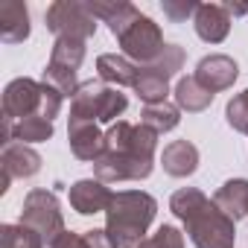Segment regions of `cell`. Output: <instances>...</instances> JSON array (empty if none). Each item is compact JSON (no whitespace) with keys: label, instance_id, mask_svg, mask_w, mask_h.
<instances>
[{"label":"cell","instance_id":"20","mask_svg":"<svg viewBox=\"0 0 248 248\" xmlns=\"http://www.w3.org/2000/svg\"><path fill=\"white\" fill-rule=\"evenodd\" d=\"M138 70L140 64H135L132 59L126 56H117V53H102L96 59V73L102 82H111V85H120V88H135L138 82Z\"/></svg>","mask_w":248,"mask_h":248},{"label":"cell","instance_id":"10","mask_svg":"<svg viewBox=\"0 0 248 248\" xmlns=\"http://www.w3.org/2000/svg\"><path fill=\"white\" fill-rule=\"evenodd\" d=\"M120 47H123V56L132 59L135 64H152L161 53H164V35H161V27L149 18V15H138L129 30L123 32L120 38Z\"/></svg>","mask_w":248,"mask_h":248},{"label":"cell","instance_id":"27","mask_svg":"<svg viewBox=\"0 0 248 248\" xmlns=\"http://www.w3.org/2000/svg\"><path fill=\"white\" fill-rule=\"evenodd\" d=\"M161 6H164V15H167L170 21H175V24L187 21V18L196 15V9H199L196 0H164Z\"/></svg>","mask_w":248,"mask_h":248},{"label":"cell","instance_id":"3","mask_svg":"<svg viewBox=\"0 0 248 248\" xmlns=\"http://www.w3.org/2000/svg\"><path fill=\"white\" fill-rule=\"evenodd\" d=\"M158 202L143 190H120L114 193L105 210V231L117 248H138L146 239L149 225L155 222Z\"/></svg>","mask_w":248,"mask_h":248},{"label":"cell","instance_id":"23","mask_svg":"<svg viewBox=\"0 0 248 248\" xmlns=\"http://www.w3.org/2000/svg\"><path fill=\"white\" fill-rule=\"evenodd\" d=\"M181 120V108L175 102H155V105H143L140 111V123L146 129H152L155 135H164V132H172Z\"/></svg>","mask_w":248,"mask_h":248},{"label":"cell","instance_id":"17","mask_svg":"<svg viewBox=\"0 0 248 248\" xmlns=\"http://www.w3.org/2000/svg\"><path fill=\"white\" fill-rule=\"evenodd\" d=\"M0 167H3L6 178H32L41 170V155L27 143H9L3 146Z\"/></svg>","mask_w":248,"mask_h":248},{"label":"cell","instance_id":"26","mask_svg":"<svg viewBox=\"0 0 248 248\" xmlns=\"http://www.w3.org/2000/svg\"><path fill=\"white\" fill-rule=\"evenodd\" d=\"M138 248H184V233L175 225H161L149 239H143Z\"/></svg>","mask_w":248,"mask_h":248},{"label":"cell","instance_id":"7","mask_svg":"<svg viewBox=\"0 0 248 248\" xmlns=\"http://www.w3.org/2000/svg\"><path fill=\"white\" fill-rule=\"evenodd\" d=\"M85 44L88 41H76V38H56L53 44V53H50V62L44 67V79L47 85H53L56 91H62V96H70L79 91V82H76V73L82 67V59H85Z\"/></svg>","mask_w":248,"mask_h":248},{"label":"cell","instance_id":"29","mask_svg":"<svg viewBox=\"0 0 248 248\" xmlns=\"http://www.w3.org/2000/svg\"><path fill=\"white\" fill-rule=\"evenodd\" d=\"M50 248H88V242H85V236L82 233H73V231H64Z\"/></svg>","mask_w":248,"mask_h":248},{"label":"cell","instance_id":"6","mask_svg":"<svg viewBox=\"0 0 248 248\" xmlns=\"http://www.w3.org/2000/svg\"><path fill=\"white\" fill-rule=\"evenodd\" d=\"M184 67V50L178 44H167L164 53L152 62V64H143L138 70V82H135V93L146 102V105H155V102H167V93H170V79Z\"/></svg>","mask_w":248,"mask_h":248},{"label":"cell","instance_id":"14","mask_svg":"<svg viewBox=\"0 0 248 248\" xmlns=\"http://www.w3.org/2000/svg\"><path fill=\"white\" fill-rule=\"evenodd\" d=\"M193 27L202 41L222 44L231 32V12L219 3H199V9L193 15Z\"/></svg>","mask_w":248,"mask_h":248},{"label":"cell","instance_id":"11","mask_svg":"<svg viewBox=\"0 0 248 248\" xmlns=\"http://www.w3.org/2000/svg\"><path fill=\"white\" fill-rule=\"evenodd\" d=\"M193 76L199 79V85H204V88L216 96L219 91H228V88L236 82L239 67H236V62H233L231 56L213 53V56H204V59L196 64V73H193Z\"/></svg>","mask_w":248,"mask_h":248},{"label":"cell","instance_id":"12","mask_svg":"<svg viewBox=\"0 0 248 248\" xmlns=\"http://www.w3.org/2000/svg\"><path fill=\"white\" fill-rule=\"evenodd\" d=\"M114 193L105 187V181L99 178H82L76 184H70V207L79 216H93V213H105L111 204Z\"/></svg>","mask_w":248,"mask_h":248},{"label":"cell","instance_id":"24","mask_svg":"<svg viewBox=\"0 0 248 248\" xmlns=\"http://www.w3.org/2000/svg\"><path fill=\"white\" fill-rule=\"evenodd\" d=\"M0 248H44V239L27 225H3L0 228Z\"/></svg>","mask_w":248,"mask_h":248},{"label":"cell","instance_id":"16","mask_svg":"<svg viewBox=\"0 0 248 248\" xmlns=\"http://www.w3.org/2000/svg\"><path fill=\"white\" fill-rule=\"evenodd\" d=\"M53 138V120L35 114V117H27V120H18V123H9L3 120V146L9 143H44Z\"/></svg>","mask_w":248,"mask_h":248},{"label":"cell","instance_id":"8","mask_svg":"<svg viewBox=\"0 0 248 248\" xmlns=\"http://www.w3.org/2000/svg\"><path fill=\"white\" fill-rule=\"evenodd\" d=\"M21 225L32 228L44 239V245H53L64 233V216H62L56 193L30 190L27 199H24V207H21Z\"/></svg>","mask_w":248,"mask_h":248},{"label":"cell","instance_id":"4","mask_svg":"<svg viewBox=\"0 0 248 248\" xmlns=\"http://www.w3.org/2000/svg\"><path fill=\"white\" fill-rule=\"evenodd\" d=\"M62 91H56L53 85L47 82H35V79H12L3 91V120L9 123H18V120H27V117H47V120H56L59 111H62Z\"/></svg>","mask_w":248,"mask_h":248},{"label":"cell","instance_id":"5","mask_svg":"<svg viewBox=\"0 0 248 248\" xmlns=\"http://www.w3.org/2000/svg\"><path fill=\"white\" fill-rule=\"evenodd\" d=\"M129 108L126 93L117 88H108L105 82L88 79L79 85V91L70 99V120H88V123H117V117Z\"/></svg>","mask_w":248,"mask_h":248},{"label":"cell","instance_id":"22","mask_svg":"<svg viewBox=\"0 0 248 248\" xmlns=\"http://www.w3.org/2000/svg\"><path fill=\"white\" fill-rule=\"evenodd\" d=\"M210 102H213V93H210L204 85H199L196 76H184V79H178V85H175V105H178L181 111H187V114H199V111H204Z\"/></svg>","mask_w":248,"mask_h":248},{"label":"cell","instance_id":"15","mask_svg":"<svg viewBox=\"0 0 248 248\" xmlns=\"http://www.w3.org/2000/svg\"><path fill=\"white\" fill-rule=\"evenodd\" d=\"M88 9H91V15L96 21L108 24L114 38H120L123 32L129 30V24L140 15L132 3H126V0H88Z\"/></svg>","mask_w":248,"mask_h":248},{"label":"cell","instance_id":"1","mask_svg":"<svg viewBox=\"0 0 248 248\" xmlns=\"http://www.w3.org/2000/svg\"><path fill=\"white\" fill-rule=\"evenodd\" d=\"M158 135L143 123L132 126L126 120H117L105 132V149L93 161V172L105 184L120 181H143L152 175L155 167Z\"/></svg>","mask_w":248,"mask_h":248},{"label":"cell","instance_id":"25","mask_svg":"<svg viewBox=\"0 0 248 248\" xmlns=\"http://www.w3.org/2000/svg\"><path fill=\"white\" fill-rule=\"evenodd\" d=\"M225 120H228V126H231V129L248 135V91L236 93V96L228 102V108H225Z\"/></svg>","mask_w":248,"mask_h":248},{"label":"cell","instance_id":"2","mask_svg":"<svg viewBox=\"0 0 248 248\" xmlns=\"http://www.w3.org/2000/svg\"><path fill=\"white\" fill-rule=\"evenodd\" d=\"M170 210L184 222L187 236L196 248H233L236 242V222L210 202L196 187H181L170 199Z\"/></svg>","mask_w":248,"mask_h":248},{"label":"cell","instance_id":"9","mask_svg":"<svg viewBox=\"0 0 248 248\" xmlns=\"http://www.w3.org/2000/svg\"><path fill=\"white\" fill-rule=\"evenodd\" d=\"M47 30L56 38H76V41H88L96 32V18L91 15L88 3L79 0H56L44 15Z\"/></svg>","mask_w":248,"mask_h":248},{"label":"cell","instance_id":"21","mask_svg":"<svg viewBox=\"0 0 248 248\" xmlns=\"http://www.w3.org/2000/svg\"><path fill=\"white\" fill-rule=\"evenodd\" d=\"M213 202H216L233 222L242 219V216H248V181H245V178H231V181H225V184L216 190Z\"/></svg>","mask_w":248,"mask_h":248},{"label":"cell","instance_id":"19","mask_svg":"<svg viewBox=\"0 0 248 248\" xmlns=\"http://www.w3.org/2000/svg\"><path fill=\"white\" fill-rule=\"evenodd\" d=\"M161 164H164V172L167 175L187 178V175H193L199 170V149L190 140H172L170 146H164Z\"/></svg>","mask_w":248,"mask_h":248},{"label":"cell","instance_id":"18","mask_svg":"<svg viewBox=\"0 0 248 248\" xmlns=\"http://www.w3.org/2000/svg\"><path fill=\"white\" fill-rule=\"evenodd\" d=\"M0 38L3 44H21L30 38V9L21 0L0 3Z\"/></svg>","mask_w":248,"mask_h":248},{"label":"cell","instance_id":"13","mask_svg":"<svg viewBox=\"0 0 248 248\" xmlns=\"http://www.w3.org/2000/svg\"><path fill=\"white\" fill-rule=\"evenodd\" d=\"M67 140H70V152L79 161H96L105 149V132H99L96 123L88 120H70L67 123Z\"/></svg>","mask_w":248,"mask_h":248},{"label":"cell","instance_id":"28","mask_svg":"<svg viewBox=\"0 0 248 248\" xmlns=\"http://www.w3.org/2000/svg\"><path fill=\"white\" fill-rule=\"evenodd\" d=\"M82 236H85L88 248H117V245H114V239L108 236V231H105V228H91V231H85Z\"/></svg>","mask_w":248,"mask_h":248}]
</instances>
